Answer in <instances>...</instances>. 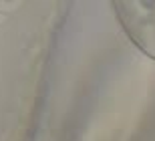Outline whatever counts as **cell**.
Masks as SVG:
<instances>
[{
  "instance_id": "cell-1",
  "label": "cell",
  "mask_w": 155,
  "mask_h": 141,
  "mask_svg": "<svg viewBox=\"0 0 155 141\" xmlns=\"http://www.w3.org/2000/svg\"><path fill=\"white\" fill-rule=\"evenodd\" d=\"M113 8L129 39L155 59V0H117Z\"/></svg>"
}]
</instances>
